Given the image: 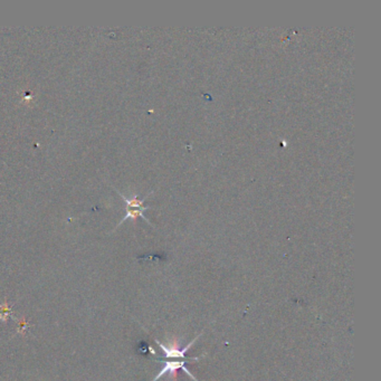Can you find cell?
Wrapping results in <instances>:
<instances>
[{"instance_id": "obj_3", "label": "cell", "mask_w": 381, "mask_h": 381, "mask_svg": "<svg viewBox=\"0 0 381 381\" xmlns=\"http://www.w3.org/2000/svg\"><path fill=\"white\" fill-rule=\"evenodd\" d=\"M198 338H199V336L197 337L196 339L192 340V341L190 342V343L186 346V348H183V349H181V350H179V349H178L177 346H175V345L166 346L165 344H162L161 342H159V341H158V340H157L156 342H157L158 344H159V346H160V348L162 349V351H164V355H165V358H182V359H185V358H186V353H187V351L191 348V345L195 343L196 340L198 339Z\"/></svg>"}, {"instance_id": "obj_2", "label": "cell", "mask_w": 381, "mask_h": 381, "mask_svg": "<svg viewBox=\"0 0 381 381\" xmlns=\"http://www.w3.org/2000/svg\"><path fill=\"white\" fill-rule=\"evenodd\" d=\"M164 363H165L164 368H162L161 371L156 376V378L153 379L152 381H158V379H160L161 377L164 376V375H166V374H170L171 377L175 379V378H177V370H179V369L185 370L186 374L189 375L192 379H194L195 381H198V380L195 378L194 375H191L190 372L188 371V369L186 368L187 361H165Z\"/></svg>"}, {"instance_id": "obj_5", "label": "cell", "mask_w": 381, "mask_h": 381, "mask_svg": "<svg viewBox=\"0 0 381 381\" xmlns=\"http://www.w3.org/2000/svg\"><path fill=\"white\" fill-rule=\"evenodd\" d=\"M17 321H18V322H19V327H18V330H17V331H16V335H17V333H20V335L26 336L27 330H28L29 327H31V325H29V323H28V321L25 319V318H23L20 321L19 320H17Z\"/></svg>"}, {"instance_id": "obj_4", "label": "cell", "mask_w": 381, "mask_h": 381, "mask_svg": "<svg viewBox=\"0 0 381 381\" xmlns=\"http://www.w3.org/2000/svg\"><path fill=\"white\" fill-rule=\"evenodd\" d=\"M12 306H14V303L9 304L7 299L3 303H0V322H7L10 318L16 320L15 316L11 313Z\"/></svg>"}, {"instance_id": "obj_1", "label": "cell", "mask_w": 381, "mask_h": 381, "mask_svg": "<svg viewBox=\"0 0 381 381\" xmlns=\"http://www.w3.org/2000/svg\"><path fill=\"white\" fill-rule=\"evenodd\" d=\"M119 194H120V192H119ZM120 195H121V194H120ZM121 197H122V199L126 201V204H127V213H126V216H124V218L121 220V222H120L119 225H121L123 221H126L127 219H129V218L135 220L138 217H142L143 219L147 220L149 224H150L149 219H147V218H145L144 215H143V212L147 211V209H149V207H145L144 205H143L145 198L140 199L138 196H133V197H131V198H127V197L123 196V195H121Z\"/></svg>"}]
</instances>
